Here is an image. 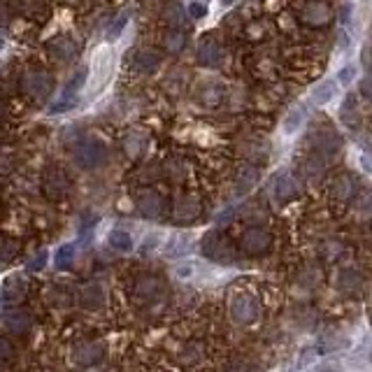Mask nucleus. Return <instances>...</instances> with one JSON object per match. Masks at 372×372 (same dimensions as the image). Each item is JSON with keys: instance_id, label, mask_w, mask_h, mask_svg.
I'll return each mask as SVG.
<instances>
[{"instance_id": "f257e3e1", "label": "nucleus", "mask_w": 372, "mask_h": 372, "mask_svg": "<svg viewBox=\"0 0 372 372\" xmlns=\"http://www.w3.org/2000/svg\"><path fill=\"white\" fill-rule=\"evenodd\" d=\"M17 93L28 105H44L56 89V75L51 73L49 63H26L15 75Z\"/></svg>"}, {"instance_id": "f03ea898", "label": "nucleus", "mask_w": 372, "mask_h": 372, "mask_svg": "<svg viewBox=\"0 0 372 372\" xmlns=\"http://www.w3.org/2000/svg\"><path fill=\"white\" fill-rule=\"evenodd\" d=\"M288 15L300 30H328L335 21V10L328 0H293Z\"/></svg>"}, {"instance_id": "7ed1b4c3", "label": "nucleus", "mask_w": 372, "mask_h": 372, "mask_svg": "<svg viewBox=\"0 0 372 372\" xmlns=\"http://www.w3.org/2000/svg\"><path fill=\"white\" fill-rule=\"evenodd\" d=\"M324 182H326V198H328V203L340 210L351 207L358 194L363 191L361 177L351 170H337L326 177Z\"/></svg>"}, {"instance_id": "20e7f679", "label": "nucleus", "mask_w": 372, "mask_h": 372, "mask_svg": "<svg viewBox=\"0 0 372 372\" xmlns=\"http://www.w3.org/2000/svg\"><path fill=\"white\" fill-rule=\"evenodd\" d=\"M70 161L84 172H95L110 163V147L95 138H80L70 149Z\"/></svg>"}, {"instance_id": "39448f33", "label": "nucleus", "mask_w": 372, "mask_h": 372, "mask_svg": "<svg viewBox=\"0 0 372 372\" xmlns=\"http://www.w3.org/2000/svg\"><path fill=\"white\" fill-rule=\"evenodd\" d=\"M205 214V201L194 191H186L184 186L175 196L168 198V210L165 216H170L172 223L177 226H191V223L201 221Z\"/></svg>"}, {"instance_id": "423d86ee", "label": "nucleus", "mask_w": 372, "mask_h": 372, "mask_svg": "<svg viewBox=\"0 0 372 372\" xmlns=\"http://www.w3.org/2000/svg\"><path fill=\"white\" fill-rule=\"evenodd\" d=\"M230 54V40L223 33H207L196 44V63L205 70H221Z\"/></svg>"}, {"instance_id": "0eeeda50", "label": "nucleus", "mask_w": 372, "mask_h": 372, "mask_svg": "<svg viewBox=\"0 0 372 372\" xmlns=\"http://www.w3.org/2000/svg\"><path fill=\"white\" fill-rule=\"evenodd\" d=\"M40 194L49 203H63L73 194V177L61 163H47L40 172Z\"/></svg>"}, {"instance_id": "6e6552de", "label": "nucleus", "mask_w": 372, "mask_h": 372, "mask_svg": "<svg viewBox=\"0 0 372 372\" xmlns=\"http://www.w3.org/2000/svg\"><path fill=\"white\" fill-rule=\"evenodd\" d=\"M161 165V182H168L170 186H186L191 179V172L198 170L201 161H191L189 154L182 149H170L165 156L158 161Z\"/></svg>"}, {"instance_id": "1a4fd4ad", "label": "nucleus", "mask_w": 372, "mask_h": 372, "mask_svg": "<svg viewBox=\"0 0 372 372\" xmlns=\"http://www.w3.org/2000/svg\"><path fill=\"white\" fill-rule=\"evenodd\" d=\"M82 54V42L77 40L73 33H59L44 44V56L47 63L54 68H66L80 59Z\"/></svg>"}, {"instance_id": "9d476101", "label": "nucleus", "mask_w": 372, "mask_h": 372, "mask_svg": "<svg viewBox=\"0 0 372 372\" xmlns=\"http://www.w3.org/2000/svg\"><path fill=\"white\" fill-rule=\"evenodd\" d=\"M307 147L310 149H314L317 154H322V156H326L328 161H333L335 156H340L342 154V136L333 128L331 124H314L310 128V133H307Z\"/></svg>"}, {"instance_id": "9b49d317", "label": "nucleus", "mask_w": 372, "mask_h": 372, "mask_svg": "<svg viewBox=\"0 0 372 372\" xmlns=\"http://www.w3.org/2000/svg\"><path fill=\"white\" fill-rule=\"evenodd\" d=\"M275 237L268 228L259 226V223H249V226L242 230L240 237H237V252L249 256V259H261L272 249Z\"/></svg>"}, {"instance_id": "f8f14e48", "label": "nucleus", "mask_w": 372, "mask_h": 372, "mask_svg": "<svg viewBox=\"0 0 372 372\" xmlns=\"http://www.w3.org/2000/svg\"><path fill=\"white\" fill-rule=\"evenodd\" d=\"M201 252L205 259L221 263V266H230V263H235V259H237L235 242L230 240L228 233H221V230H210V233L203 237Z\"/></svg>"}, {"instance_id": "ddd939ff", "label": "nucleus", "mask_w": 372, "mask_h": 372, "mask_svg": "<svg viewBox=\"0 0 372 372\" xmlns=\"http://www.w3.org/2000/svg\"><path fill=\"white\" fill-rule=\"evenodd\" d=\"M331 172V161L322 154H317L314 149L307 147L305 151H300V156H296V177L305 184H319L328 177Z\"/></svg>"}, {"instance_id": "4468645a", "label": "nucleus", "mask_w": 372, "mask_h": 372, "mask_svg": "<svg viewBox=\"0 0 372 372\" xmlns=\"http://www.w3.org/2000/svg\"><path fill=\"white\" fill-rule=\"evenodd\" d=\"M163 63H165V54L156 44H140L131 54V59H128V68H131L133 75L151 77L163 68Z\"/></svg>"}, {"instance_id": "2eb2a0df", "label": "nucleus", "mask_w": 372, "mask_h": 372, "mask_svg": "<svg viewBox=\"0 0 372 372\" xmlns=\"http://www.w3.org/2000/svg\"><path fill=\"white\" fill-rule=\"evenodd\" d=\"M136 210L140 212V216L145 219H161L165 216V210H168V196L161 194L156 189V184L151 186H138L136 191Z\"/></svg>"}, {"instance_id": "dca6fc26", "label": "nucleus", "mask_w": 372, "mask_h": 372, "mask_svg": "<svg viewBox=\"0 0 372 372\" xmlns=\"http://www.w3.org/2000/svg\"><path fill=\"white\" fill-rule=\"evenodd\" d=\"M119 147H121V154L128 163H138L147 158V151L151 147V133L147 128H128V131L121 136L119 140Z\"/></svg>"}, {"instance_id": "f3484780", "label": "nucleus", "mask_w": 372, "mask_h": 372, "mask_svg": "<svg viewBox=\"0 0 372 372\" xmlns=\"http://www.w3.org/2000/svg\"><path fill=\"white\" fill-rule=\"evenodd\" d=\"M168 291L165 281L158 277V275H149V272H142L138 277H133L131 281V296L136 303H142V305H149V303H156L161 300Z\"/></svg>"}, {"instance_id": "a211bd4d", "label": "nucleus", "mask_w": 372, "mask_h": 372, "mask_svg": "<svg viewBox=\"0 0 372 372\" xmlns=\"http://www.w3.org/2000/svg\"><path fill=\"white\" fill-rule=\"evenodd\" d=\"M228 312H230V319H233L235 324L249 326V324L259 322V317H261V303L252 296V293L235 291L233 296H230Z\"/></svg>"}, {"instance_id": "6ab92c4d", "label": "nucleus", "mask_w": 372, "mask_h": 372, "mask_svg": "<svg viewBox=\"0 0 372 372\" xmlns=\"http://www.w3.org/2000/svg\"><path fill=\"white\" fill-rule=\"evenodd\" d=\"M194 98L205 110H219L228 102V86L219 84V82H207V84L196 89Z\"/></svg>"}, {"instance_id": "aec40b11", "label": "nucleus", "mask_w": 372, "mask_h": 372, "mask_svg": "<svg viewBox=\"0 0 372 372\" xmlns=\"http://www.w3.org/2000/svg\"><path fill=\"white\" fill-rule=\"evenodd\" d=\"M300 184L303 182H300L296 175H291V172H281V175L275 177V182H272V189H270L272 201L277 205H286V203L296 201L298 194H300Z\"/></svg>"}, {"instance_id": "412c9836", "label": "nucleus", "mask_w": 372, "mask_h": 372, "mask_svg": "<svg viewBox=\"0 0 372 372\" xmlns=\"http://www.w3.org/2000/svg\"><path fill=\"white\" fill-rule=\"evenodd\" d=\"M186 44H189V28H163L156 40V47L165 56H179L184 54Z\"/></svg>"}, {"instance_id": "4be33fe9", "label": "nucleus", "mask_w": 372, "mask_h": 372, "mask_svg": "<svg viewBox=\"0 0 372 372\" xmlns=\"http://www.w3.org/2000/svg\"><path fill=\"white\" fill-rule=\"evenodd\" d=\"M105 356V347L98 340H80L73 347V361L82 368H91V365L100 363Z\"/></svg>"}, {"instance_id": "5701e85b", "label": "nucleus", "mask_w": 372, "mask_h": 372, "mask_svg": "<svg viewBox=\"0 0 372 372\" xmlns=\"http://www.w3.org/2000/svg\"><path fill=\"white\" fill-rule=\"evenodd\" d=\"M21 15L35 28H42L51 19V15H54V0H24Z\"/></svg>"}, {"instance_id": "b1692460", "label": "nucleus", "mask_w": 372, "mask_h": 372, "mask_svg": "<svg viewBox=\"0 0 372 372\" xmlns=\"http://www.w3.org/2000/svg\"><path fill=\"white\" fill-rule=\"evenodd\" d=\"M263 175V165L261 163H249L242 161L237 165V170L233 172V186H235V194H247L252 186L259 182Z\"/></svg>"}, {"instance_id": "393cba45", "label": "nucleus", "mask_w": 372, "mask_h": 372, "mask_svg": "<svg viewBox=\"0 0 372 372\" xmlns=\"http://www.w3.org/2000/svg\"><path fill=\"white\" fill-rule=\"evenodd\" d=\"M163 28H186V10L179 0H165L158 12Z\"/></svg>"}, {"instance_id": "a878e982", "label": "nucleus", "mask_w": 372, "mask_h": 372, "mask_svg": "<svg viewBox=\"0 0 372 372\" xmlns=\"http://www.w3.org/2000/svg\"><path fill=\"white\" fill-rule=\"evenodd\" d=\"M3 326L12 335H26L30 331V326H33V317L26 310H12L3 317Z\"/></svg>"}, {"instance_id": "bb28decb", "label": "nucleus", "mask_w": 372, "mask_h": 372, "mask_svg": "<svg viewBox=\"0 0 372 372\" xmlns=\"http://www.w3.org/2000/svg\"><path fill=\"white\" fill-rule=\"evenodd\" d=\"M86 77H89V70H86V68H77V73H75L73 77H70L68 86L63 89L61 102H59V105H56V110H59V112L68 110V107H70V102H73V98H75L77 93H80V89L84 86Z\"/></svg>"}, {"instance_id": "cd10ccee", "label": "nucleus", "mask_w": 372, "mask_h": 372, "mask_svg": "<svg viewBox=\"0 0 372 372\" xmlns=\"http://www.w3.org/2000/svg\"><path fill=\"white\" fill-rule=\"evenodd\" d=\"M107 293H105V286L100 281H89V284L82 286L80 291V303L86 307V310H98V307L105 303Z\"/></svg>"}, {"instance_id": "c85d7f7f", "label": "nucleus", "mask_w": 372, "mask_h": 372, "mask_svg": "<svg viewBox=\"0 0 372 372\" xmlns=\"http://www.w3.org/2000/svg\"><path fill=\"white\" fill-rule=\"evenodd\" d=\"M335 286L342 293H356L363 286V275L356 268H340L335 275Z\"/></svg>"}, {"instance_id": "c756f323", "label": "nucleus", "mask_w": 372, "mask_h": 372, "mask_svg": "<svg viewBox=\"0 0 372 372\" xmlns=\"http://www.w3.org/2000/svg\"><path fill=\"white\" fill-rule=\"evenodd\" d=\"M0 293H3L5 303H19V300L26 296V281L19 277V275H15V277H10L5 281V286Z\"/></svg>"}, {"instance_id": "7c9ffc66", "label": "nucleus", "mask_w": 372, "mask_h": 372, "mask_svg": "<svg viewBox=\"0 0 372 372\" xmlns=\"http://www.w3.org/2000/svg\"><path fill=\"white\" fill-rule=\"evenodd\" d=\"M340 121H342V124H347L349 128L361 124V121H358V100H356V95H347L344 105L340 107Z\"/></svg>"}, {"instance_id": "2f4dec72", "label": "nucleus", "mask_w": 372, "mask_h": 372, "mask_svg": "<svg viewBox=\"0 0 372 372\" xmlns=\"http://www.w3.org/2000/svg\"><path fill=\"white\" fill-rule=\"evenodd\" d=\"M163 86H165V91H168L170 95L179 93V91H182V89L186 86V70H182V66L172 68L170 73H168V77H165Z\"/></svg>"}, {"instance_id": "473e14b6", "label": "nucleus", "mask_w": 372, "mask_h": 372, "mask_svg": "<svg viewBox=\"0 0 372 372\" xmlns=\"http://www.w3.org/2000/svg\"><path fill=\"white\" fill-rule=\"evenodd\" d=\"M21 252V247H19L17 240H12V237H0V266H8L12 263Z\"/></svg>"}, {"instance_id": "72a5a7b5", "label": "nucleus", "mask_w": 372, "mask_h": 372, "mask_svg": "<svg viewBox=\"0 0 372 372\" xmlns=\"http://www.w3.org/2000/svg\"><path fill=\"white\" fill-rule=\"evenodd\" d=\"M110 247L117 249V252L126 254L133 249V237L131 233H126V230H112L110 233Z\"/></svg>"}, {"instance_id": "f704fd0d", "label": "nucleus", "mask_w": 372, "mask_h": 372, "mask_svg": "<svg viewBox=\"0 0 372 372\" xmlns=\"http://www.w3.org/2000/svg\"><path fill=\"white\" fill-rule=\"evenodd\" d=\"M73 259H75V247L73 245H63L56 249V256H54V263H56V270H68L73 266Z\"/></svg>"}, {"instance_id": "c9c22d12", "label": "nucleus", "mask_w": 372, "mask_h": 372, "mask_svg": "<svg viewBox=\"0 0 372 372\" xmlns=\"http://www.w3.org/2000/svg\"><path fill=\"white\" fill-rule=\"evenodd\" d=\"M333 93H335V82H326V84L317 86V91H314L312 100L317 102V105H324V102H328L333 98Z\"/></svg>"}, {"instance_id": "e433bc0d", "label": "nucleus", "mask_w": 372, "mask_h": 372, "mask_svg": "<svg viewBox=\"0 0 372 372\" xmlns=\"http://www.w3.org/2000/svg\"><path fill=\"white\" fill-rule=\"evenodd\" d=\"M305 114H307V110H305L303 105L296 107V110H293V112L286 117V121H284V131H286V133H293V131H296V128H298L300 124H303Z\"/></svg>"}, {"instance_id": "4c0bfd02", "label": "nucleus", "mask_w": 372, "mask_h": 372, "mask_svg": "<svg viewBox=\"0 0 372 372\" xmlns=\"http://www.w3.org/2000/svg\"><path fill=\"white\" fill-rule=\"evenodd\" d=\"M201 356H203V347L198 342H191L189 347L182 351V363L184 365H191V363H196Z\"/></svg>"}, {"instance_id": "58836bf2", "label": "nucleus", "mask_w": 372, "mask_h": 372, "mask_svg": "<svg viewBox=\"0 0 372 372\" xmlns=\"http://www.w3.org/2000/svg\"><path fill=\"white\" fill-rule=\"evenodd\" d=\"M128 24V15L124 12V15H119L117 19H114V21L110 24V30H107V37H110V40H117V37L121 35V30H124V26Z\"/></svg>"}, {"instance_id": "ea45409f", "label": "nucleus", "mask_w": 372, "mask_h": 372, "mask_svg": "<svg viewBox=\"0 0 372 372\" xmlns=\"http://www.w3.org/2000/svg\"><path fill=\"white\" fill-rule=\"evenodd\" d=\"M12 356H15V344H12L5 335H0V363L10 361Z\"/></svg>"}, {"instance_id": "a19ab883", "label": "nucleus", "mask_w": 372, "mask_h": 372, "mask_svg": "<svg viewBox=\"0 0 372 372\" xmlns=\"http://www.w3.org/2000/svg\"><path fill=\"white\" fill-rule=\"evenodd\" d=\"M44 261H47V254L40 252V256H35V259L28 263V272H37V270H42V268H44Z\"/></svg>"}, {"instance_id": "79ce46f5", "label": "nucleus", "mask_w": 372, "mask_h": 372, "mask_svg": "<svg viewBox=\"0 0 372 372\" xmlns=\"http://www.w3.org/2000/svg\"><path fill=\"white\" fill-rule=\"evenodd\" d=\"M189 12H191V17H194V19H201V17H205L207 8H205V5H201V3H191V5H189Z\"/></svg>"}, {"instance_id": "37998d69", "label": "nucleus", "mask_w": 372, "mask_h": 372, "mask_svg": "<svg viewBox=\"0 0 372 372\" xmlns=\"http://www.w3.org/2000/svg\"><path fill=\"white\" fill-rule=\"evenodd\" d=\"M351 75H354V68L347 66V68L342 70V75H340V80H342V82H349V80H351Z\"/></svg>"}, {"instance_id": "c03bdc74", "label": "nucleus", "mask_w": 372, "mask_h": 372, "mask_svg": "<svg viewBox=\"0 0 372 372\" xmlns=\"http://www.w3.org/2000/svg\"><path fill=\"white\" fill-rule=\"evenodd\" d=\"M319 372H337L335 368H324V370H319Z\"/></svg>"}, {"instance_id": "a18cd8bd", "label": "nucleus", "mask_w": 372, "mask_h": 372, "mask_svg": "<svg viewBox=\"0 0 372 372\" xmlns=\"http://www.w3.org/2000/svg\"><path fill=\"white\" fill-rule=\"evenodd\" d=\"M230 3H235V0H221V5H230Z\"/></svg>"}]
</instances>
